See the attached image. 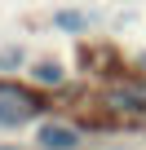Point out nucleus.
<instances>
[{
  "label": "nucleus",
  "mask_w": 146,
  "mask_h": 150,
  "mask_svg": "<svg viewBox=\"0 0 146 150\" xmlns=\"http://www.w3.org/2000/svg\"><path fill=\"white\" fill-rule=\"evenodd\" d=\"M40 141H44L49 150H71L80 137L71 132V128H62V124H44V128H40Z\"/></svg>",
  "instance_id": "2"
},
{
  "label": "nucleus",
  "mask_w": 146,
  "mask_h": 150,
  "mask_svg": "<svg viewBox=\"0 0 146 150\" xmlns=\"http://www.w3.org/2000/svg\"><path fill=\"white\" fill-rule=\"evenodd\" d=\"M36 80H40V84H62V66H58V62H40V66H36Z\"/></svg>",
  "instance_id": "3"
},
{
  "label": "nucleus",
  "mask_w": 146,
  "mask_h": 150,
  "mask_svg": "<svg viewBox=\"0 0 146 150\" xmlns=\"http://www.w3.org/2000/svg\"><path fill=\"white\" fill-rule=\"evenodd\" d=\"M40 110H44V106H40L36 93L14 88V84H0V124H5V128H18V124L36 119Z\"/></svg>",
  "instance_id": "1"
},
{
  "label": "nucleus",
  "mask_w": 146,
  "mask_h": 150,
  "mask_svg": "<svg viewBox=\"0 0 146 150\" xmlns=\"http://www.w3.org/2000/svg\"><path fill=\"white\" fill-rule=\"evenodd\" d=\"M53 22H58V27H62V31H80V27H84V22H89V18H84V13H71V9H66V13H58V18H53Z\"/></svg>",
  "instance_id": "4"
}]
</instances>
